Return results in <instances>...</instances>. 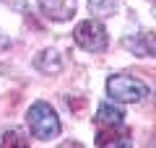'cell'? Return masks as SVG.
I'll return each instance as SVG.
<instances>
[{
    "label": "cell",
    "instance_id": "1",
    "mask_svg": "<svg viewBox=\"0 0 156 148\" xmlns=\"http://www.w3.org/2000/svg\"><path fill=\"white\" fill-rule=\"evenodd\" d=\"M26 122L31 135L39 140H52L60 135V117L55 115V109L47 101H34L26 112Z\"/></svg>",
    "mask_w": 156,
    "mask_h": 148
},
{
    "label": "cell",
    "instance_id": "2",
    "mask_svg": "<svg viewBox=\"0 0 156 148\" xmlns=\"http://www.w3.org/2000/svg\"><path fill=\"white\" fill-rule=\"evenodd\" d=\"M107 93H109V99H115L120 104H135V101H143L148 96V86L143 81H138L135 76L117 73V76L107 78Z\"/></svg>",
    "mask_w": 156,
    "mask_h": 148
},
{
    "label": "cell",
    "instance_id": "3",
    "mask_svg": "<svg viewBox=\"0 0 156 148\" xmlns=\"http://www.w3.org/2000/svg\"><path fill=\"white\" fill-rule=\"evenodd\" d=\"M73 39H76L78 47L89 49V52H101V49H107V44H109L107 29L101 26L99 21H81L73 29Z\"/></svg>",
    "mask_w": 156,
    "mask_h": 148
},
{
    "label": "cell",
    "instance_id": "4",
    "mask_svg": "<svg viewBox=\"0 0 156 148\" xmlns=\"http://www.w3.org/2000/svg\"><path fill=\"white\" fill-rule=\"evenodd\" d=\"M96 146L99 148H133L130 132L122 130V125H104V130L96 132Z\"/></svg>",
    "mask_w": 156,
    "mask_h": 148
},
{
    "label": "cell",
    "instance_id": "5",
    "mask_svg": "<svg viewBox=\"0 0 156 148\" xmlns=\"http://www.w3.org/2000/svg\"><path fill=\"white\" fill-rule=\"evenodd\" d=\"M78 0H39V11L52 21H70L76 16Z\"/></svg>",
    "mask_w": 156,
    "mask_h": 148
},
{
    "label": "cell",
    "instance_id": "6",
    "mask_svg": "<svg viewBox=\"0 0 156 148\" xmlns=\"http://www.w3.org/2000/svg\"><path fill=\"white\" fill-rule=\"evenodd\" d=\"M122 44L138 57H156V31H140L133 37H125Z\"/></svg>",
    "mask_w": 156,
    "mask_h": 148
},
{
    "label": "cell",
    "instance_id": "7",
    "mask_svg": "<svg viewBox=\"0 0 156 148\" xmlns=\"http://www.w3.org/2000/svg\"><path fill=\"white\" fill-rule=\"evenodd\" d=\"M37 68L39 70H44V73H50V76H55V73H60V68H62V57H60V52L57 49H42L37 55Z\"/></svg>",
    "mask_w": 156,
    "mask_h": 148
},
{
    "label": "cell",
    "instance_id": "8",
    "mask_svg": "<svg viewBox=\"0 0 156 148\" xmlns=\"http://www.w3.org/2000/svg\"><path fill=\"white\" fill-rule=\"evenodd\" d=\"M0 148H29V138L21 127L0 130Z\"/></svg>",
    "mask_w": 156,
    "mask_h": 148
},
{
    "label": "cell",
    "instance_id": "9",
    "mask_svg": "<svg viewBox=\"0 0 156 148\" xmlns=\"http://www.w3.org/2000/svg\"><path fill=\"white\" fill-rule=\"evenodd\" d=\"M96 122L99 125H122L125 122V109H117L115 104H99Z\"/></svg>",
    "mask_w": 156,
    "mask_h": 148
},
{
    "label": "cell",
    "instance_id": "10",
    "mask_svg": "<svg viewBox=\"0 0 156 148\" xmlns=\"http://www.w3.org/2000/svg\"><path fill=\"white\" fill-rule=\"evenodd\" d=\"M89 11L94 16H112L117 11V0H89Z\"/></svg>",
    "mask_w": 156,
    "mask_h": 148
},
{
    "label": "cell",
    "instance_id": "11",
    "mask_svg": "<svg viewBox=\"0 0 156 148\" xmlns=\"http://www.w3.org/2000/svg\"><path fill=\"white\" fill-rule=\"evenodd\" d=\"M60 148H83V146H81V143H76V140H68V143H62Z\"/></svg>",
    "mask_w": 156,
    "mask_h": 148
},
{
    "label": "cell",
    "instance_id": "12",
    "mask_svg": "<svg viewBox=\"0 0 156 148\" xmlns=\"http://www.w3.org/2000/svg\"><path fill=\"white\" fill-rule=\"evenodd\" d=\"M151 11H154V16H156V3H154V8H151Z\"/></svg>",
    "mask_w": 156,
    "mask_h": 148
}]
</instances>
